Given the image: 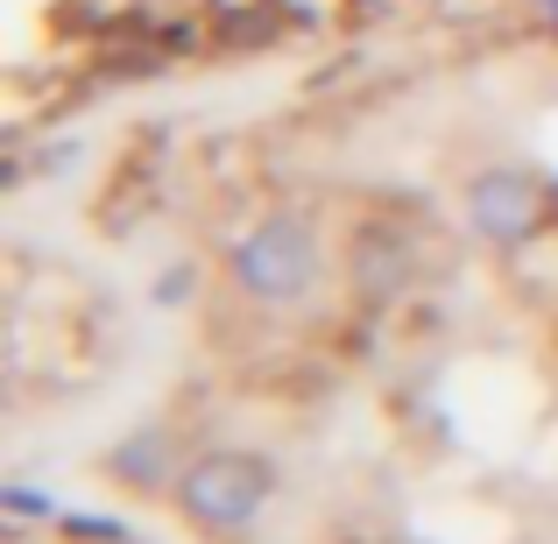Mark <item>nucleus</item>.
Here are the masks:
<instances>
[{"mask_svg":"<svg viewBox=\"0 0 558 544\" xmlns=\"http://www.w3.org/2000/svg\"><path fill=\"white\" fill-rule=\"evenodd\" d=\"M312 276H318V247H312V227H304V219H269V227H255L233 247V283L262 304L298 298Z\"/></svg>","mask_w":558,"mask_h":544,"instance_id":"f257e3e1","label":"nucleus"},{"mask_svg":"<svg viewBox=\"0 0 558 544\" xmlns=\"http://www.w3.org/2000/svg\"><path fill=\"white\" fill-rule=\"evenodd\" d=\"M262 503H269V467L247 452H213L184 474V509L213 531H241Z\"/></svg>","mask_w":558,"mask_h":544,"instance_id":"f03ea898","label":"nucleus"},{"mask_svg":"<svg viewBox=\"0 0 558 544\" xmlns=\"http://www.w3.org/2000/svg\"><path fill=\"white\" fill-rule=\"evenodd\" d=\"M466 205H474V227L488 241H531L537 219H545V191H537V178H523V170H488Z\"/></svg>","mask_w":558,"mask_h":544,"instance_id":"7ed1b4c3","label":"nucleus"},{"mask_svg":"<svg viewBox=\"0 0 558 544\" xmlns=\"http://www.w3.org/2000/svg\"><path fill=\"white\" fill-rule=\"evenodd\" d=\"M410 241L396 227H361L354 233V283L368 290V298H396V290L410 283Z\"/></svg>","mask_w":558,"mask_h":544,"instance_id":"20e7f679","label":"nucleus"},{"mask_svg":"<svg viewBox=\"0 0 558 544\" xmlns=\"http://www.w3.org/2000/svg\"><path fill=\"white\" fill-rule=\"evenodd\" d=\"M551 28H558V0H551Z\"/></svg>","mask_w":558,"mask_h":544,"instance_id":"39448f33","label":"nucleus"}]
</instances>
